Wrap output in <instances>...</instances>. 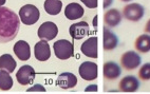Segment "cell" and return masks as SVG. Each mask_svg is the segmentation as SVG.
<instances>
[{
    "mask_svg": "<svg viewBox=\"0 0 150 94\" xmlns=\"http://www.w3.org/2000/svg\"><path fill=\"white\" fill-rule=\"evenodd\" d=\"M134 47L137 49V51L141 53H147L150 51V35L148 34H142L141 36L135 39Z\"/></svg>",
    "mask_w": 150,
    "mask_h": 94,
    "instance_id": "20",
    "label": "cell"
},
{
    "mask_svg": "<svg viewBox=\"0 0 150 94\" xmlns=\"http://www.w3.org/2000/svg\"><path fill=\"white\" fill-rule=\"evenodd\" d=\"M104 21L109 27L113 28L118 25L122 21V15L120 11L116 8H111L109 11H107L104 15Z\"/></svg>",
    "mask_w": 150,
    "mask_h": 94,
    "instance_id": "18",
    "label": "cell"
},
{
    "mask_svg": "<svg viewBox=\"0 0 150 94\" xmlns=\"http://www.w3.org/2000/svg\"><path fill=\"white\" fill-rule=\"evenodd\" d=\"M17 66V62L10 54H3L0 56V70H6L8 72L12 73L15 71V68Z\"/></svg>",
    "mask_w": 150,
    "mask_h": 94,
    "instance_id": "19",
    "label": "cell"
},
{
    "mask_svg": "<svg viewBox=\"0 0 150 94\" xmlns=\"http://www.w3.org/2000/svg\"><path fill=\"white\" fill-rule=\"evenodd\" d=\"M120 90L123 92H135L139 87V81L133 75H128L120 81Z\"/></svg>",
    "mask_w": 150,
    "mask_h": 94,
    "instance_id": "14",
    "label": "cell"
},
{
    "mask_svg": "<svg viewBox=\"0 0 150 94\" xmlns=\"http://www.w3.org/2000/svg\"><path fill=\"white\" fill-rule=\"evenodd\" d=\"M45 11L49 14V15H57L60 13L62 8V2L60 0H46L45 1Z\"/></svg>",
    "mask_w": 150,
    "mask_h": 94,
    "instance_id": "21",
    "label": "cell"
},
{
    "mask_svg": "<svg viewBox=\"0 0 150 94\" xmlns=\"http://www.w3.org/2000/svg\"><path fill=\"white\" fill-rule=\"evenodd\" d=\"M38 37L45 40H52L58 35V28L54 22L47 21L41 24L37 32Z\"/></svg>",
    "mask_w": 150,
    "mask_h": 94,
    "instance_id": "6",
    "label": "cell"
},
{
    "mask_svg": "<svg viewBox=\"0 0 150 94\" xmlns=\"http://www.w3.org/2000/svg\"><path fill=\"white\" fill-rule=\"evenodd\" d=\"M34 55L35 58L39 61H47L51 57V50L47 40H40L34 47Z\"/></svg>",
    "mask_w": 150,
    "mask_h": 94,
    "instance_id": "9",
    "label": "cell"
},
{
    "mask_svg": "<svg viewBox=\"0 0 150 94\" xmlns=\"http://www.w3.org/2000/svg\"><path fill=\"white\" fill-rule=\"evenodd\" d=\"M121 64L124 69H126V70H134L141 66L142 58L137 52L127 51L122 55Z\"/></svg>",
    "mask_w": 150,
    "mask_h": 94,
    "instance_id": "5",
    "label": "cell"
},
{
    "mask_svg": "<svg viewBox=\"0 0 150 94\" xmlns=\"http://www.w3.org/2000/svg\"><path fill=\"white\" fill-rule=\"evenodd\" d=\"M79 75L83 79L91 81L97 77V65L92 61H85L79 66Z\"/></svg>",
    "mask_w": 150,
    "mask_h": 94,
    "instance_id": "8",
    "label": "cell"
},
{
    "mask_svg": "<svg viewBox=\"0 0 150 94\" xmlns=\"http://www.w3.org/2000/svg\"><path fill=\"white\" fill-rule=\"evenodd\" d=\"M89 30H90L89 24L86 21H81L72 24L69 29V33L73 39L78 40V39H81V38L86 37L88 35Z\"/></svg>",
    "mask_w": 150,
    "mask_h": 94,
    "instance_id": "10",
    "label": "cell"
},
{
    "mask_svg": "<svg viewBox=\"0 0 150 94\" xmlns=\"http://www.w3.org/2000/svg\"><path fill=\"white\" fill-rule=\"evenodd\" d=\"M145 31L150 34V19L147 21V23H146V27H145Z\"/></svg>",
    "mask_w": 150,
    "mask_h": 94,
    "instance_id": "28",
    "label": "cell"
},
{
    "mask_svg": "<svg viewBox=\"0 0 150 94\" xmlns=\"http://www.w3.org/2000/svg\"><path fill=\"white\" fill-rule=\"evenodd\" d=\"M81 1L89 8H95L97 6V0H81Z\"/></svg>",
    "mask_w": 150,
    "mask_h": 94,
    "instance_id": "24",
    "label": "cell"
},
{
    "mask_svg": "<svg viewBox=\"0 0 150 94\" xmlns=\"http://www.w3.org/2000/svg\"><path fill=\"white\" fill-rule=\"evenodd\" d=\"M86 91H97V86L94 85L93 87H88V88L86 89Z\"/></svg>",
    "mask_w": 150,
    "mask_h": 94,
    "instance_id": "27",
    "label": "cell"
},
{
    "mask_svg": "<svg viewBox=\"0 0 150 94\" xmlns=\"http://www.w3.org/2000/svg\"><path fill=\"white\" fill-rule=\"evenodd\" d=\"M19 17L23 24L32 25L38 21V19L40 17V13H39V10L33 4H25L20 8Z\"/></svg>",
    "mask_w": 150,
    "mask_h": 94,
    "instance_id": "3",
    "label": "cell"
},
{
    "mask_svg": "<svg viewBox=\"0 0 150 94\" xmlns=\"http://www.w3.org/2000/svg\"><path fill=\"white\" fill-rule=\"evenodd\" d=\"M139 76L142 81H149L150 79V62L143 65L139 70Z\"/></svg>",
    "mask_w": 150,
    "mask_h": 94,
    "instance_id": "23",
    "label": "cell"
},
{
    "mask_svg": "<svg viewBox=\"0 0 150 94\" xmlns=\"http://www.w3.org/2000/svg\"><path fill=\"white\" fill-rule=\"evenodd\" d=\"M83 6L78 3H69L66 8H64V16L67 17L69 20H75V19H79L81 17L83 16Z\"/></svg>",
    "mask_w": 150,
    "mask_h": 94,
    "instance_id": "15",
    "label": "cell"
},
{
    "mask_svg": "<svg viewBox=\"0 0 150 94\" xmlns=\"http://www.w3.org/2000/svg\"><path fill=\"white\" fill-rule=\"evenodd\" d=\"M13 51L15 53L18 59L24 61V60H29L31 57V49H30L29 43L24 40H19L15 43L13 48Z\"/></svg>",
    "mask_w": 150,
    "mask_h": 94,
    "instance_id": "13",
    "label": "cell"
},
{
    "mask_svg": "<svg viewBox=\"0 0 150 94\" xmlns=\"http://www.w3.org/2000/svg\"><path fill=\"white\" fill-rule=\"evenodd\" d=\"M121 1H124V2H129V1H131V0H121Z\"/></svg>",
    "mask_w": 150,
    "mask_h": 94,
    "instance_id": "31",
    "label": "cell"
},
{
    "mask_svg": "<svg viewBox=\"0 0 150 94\" xmlns=\"http://www.w3.org/2000/svg\"><path fill=\"white\" fill-rule=\"evenodd\" d=\"M145 13L144 6L139 3H130L123 8V16L130 21H139Z\"/></svg>",
    "mask_w": 150,
    "mask_h": 94,
    "instance_id": "4",
    "label": "cell"
},
{
    "mask_svg": "<svg viewBox=\"0 0 150 94\" xmlns=\"http://www.w3.org/2000/svg\"><path fill=\"white\" fill-rule=\"evenodd\" d=\"M53 49L56 57L58 59H62V60H67L74 55L73 43L70 42L69 40H66V39H60V40L54 42Z\"/></svg>",
    "mask_w": 150,
    "mask_h": 94,
    "instance_id": "2",
    "label": "cell"
},
{
    "mask_svg": "<svg viewBox=\"0 0 150 94\" xmlns=\"http://www.w3.org/2000/svg\"><path fill=\"white\" fill-rule=\"evenodd\" d=\"M13 87V79H12L10 72L6 70H0V90L8 91Z\"/></svg>",
    "mask_w": 150,
    "mask_h": 94,
    "instance_id": "22",
    "label": "cell"
},
{
    "mask_svg": "<svg viewBox=\"0 0 150 94\" xmlns=\"http://www.w3.org/2000/svg\"><path fill=\"white\" fill-rule=\"evenodd\" d=\"M20 20L15 12L0 6V43L13 40L18 34Z\"/></svg>",
    "mask_w": 150,
    "mask_h": 94,
    "instance_id": "1",
    "label": "cell"
},
{
    "mask_svg": "<svg viewBox=\"0 0 150 94\" xmlns=\"http://www.w3.org/2000/svg\"><path fill=\"white\" fill-rule=\"evenodd\" d=\"M81 51L83 55L90 58H97V38L90 37L81 47Z\"/></svg>",
    "mask_w": 150,
    "mask_h": 94,
    "instance_id": "12",
    "label": "cell"
},
{
    "mask_svg": "<svg viewBox=\"0 0 150 94\" xmlns=\"http://www.w3.org/2000/svg\"><path fill=\"white\" fill-rule=\"evenodd\" d=\"M36 91L46 92V89H45V87L41 86V85H35V86L32 87V88L28 89V92H36Z\"/></svg>",
    "mask_w": 150,
    "mask_h": 94,
    "instance_id": "25",
    "label": "cell"
},
{
    "mask_svg": "<svg viewBox=\"0 0 150 94\" xmlns=\"http://www.w3.org/2000/svg\"><path fill=\"white\" fill-rule=\"evenodd\" d=\"M56 85L62 89H71L77 85V77L71 72H64L57 77Z\"/></svg>",
    "mask_w": 150,
    "mask_h": 94,
    "instance_id": "11",
    "label": "cell"
},
{
    "mask_svg": "<svg viewBox=\"0 0 150 94\" xmlns=\"http://www.w3.org/2000/svg\"><path fill=\"white\" fill-rule=\"evenodd\" d=\"M96 17L97 16H95V18H94V22H93V23H94V27H96V19H97Z\"/></svg>",
    "mask_w": 150,
    "mask_h": 94,
    "instance_id": "30",
    "label": "cell"
},
{
    "mask_svg": "<svg viewBox=\"0 0 150 94\" xmlns=\"http://www.w3.org/2000/svg\"><path fill=\"white\" fill-rule=\"evenodd\" d=\"M113 0H104V8H109L111 4H112Z\"/></svg>",
    "mask_w": 150,
    "mask_h": 94,
    "instance_id": "26",
    "label": "cell"
},
{
    "mask_svg": "<svg viewBox=\"0 0 150 94\" xmlns=\"http://www.w3.org/2000/svg\"><path fill=\"white\" fill-rule=\"evenodd\" d=\"M121 68L116 62L108 61L104 65V76L106 79H109V81L116 79L118 76L121 75Z\"/></svg>",
    "mask_w": 150,
    "mask_h": 94,
    "instance_id": "16",
    "label": "cell"
},
{
    "mask_svg": "<svg viewBox=\"0 0 150 94\" xmlns=\"http://www.w3.org/2000/svg\"><path fill=\"white\" fill-rule=\"evenodd\" d=\"M118 38L113 32L104 28V49L106 51H112L117 47Z\"/></svg>",
    "mask_w": 150,
    "mask_h": 94,
    "instance_id": "17",
    "label": "cell"
},
{
    "mask_svg": "<svg viewBox=\"0 0 150 94\" xmlns=\"http://www.w3.org/2000/svg\"><path fill=\"white\" fill-rule=\"evenodd\" d=\"M6 0H0V6H4V4H6Z\"/></svg>",
    "mask_w": 150,
    "mask_h": 94,
    "instance_id": "29",
    "label": "cell"
},
{
    "mask_svg": "<svg viewBox=\"0 0 150 94\" xmlns=\"http://www.w3.org/2000/svg\"><path fill=\"white\" fill-rule=\"evenodd\" d=\"M35 75H36V72L34 68L32 66L24 65L17 71L16 79L20 85L25 86V85H30L33 83V81L35 79Z\"/></svg>",
    "mask_w": 150,
    "mask_h": 94,
    "instance_id": "7",
    "label": "cell"
}]
</instances>
